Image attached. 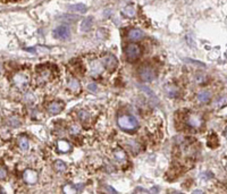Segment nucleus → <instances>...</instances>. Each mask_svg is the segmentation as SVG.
<instances>
[{"mask_svg": "<svg viewBox=\"0 0 227 194\" xmlns=\"http://www.w3.org/2000/svg\"><path fill=\"white\" fill-rule=\"evenodd\" d=\"M118 126L126 132H135L139 128V122L131 115H122L117 119Z\"/></svg>", "mask_w": 227, "mask_h": 194, "instance_id": "obj_1", "label": "nucleus"}, {"mask_svg": "<svg viewBox=\"0 0 227 194\" xmlns=\"http://www.w3.org/2000/svg\"><path fill=\"white\" fill-rule=\"evenodd\" d=\"M142 53V49L138 43H130L125 47V56L128 61L136 60Z\"/></svg>", "mask_w": 227, "mask_h": 194, "instance_id": "obj_2", "label": "nucleus"}, {"mask_svg": "<svg viewBox=\"0 0 227 194\" xmlns=\"http://www.w3.org/2000/svg\"><path fill=\"white\" fill-rule=\"evenodd\" d=\"M139 74H140L141 80L143 82H152L156 78V70L151 66H148V65H145V66L141 68Z\"/></svg>", "mask_w": 227, "mask_h": 194, "instance_id": "obj_3", "label": "nucleus"}, {"mask_svg": "<svg viewBox=\"0 0 227 194\" xmlns=\"http://www.w3.org/2000/svg\"><path fill=\"white\" fill-rule=\"evenodd\" d=\"M102 64H104V67L107 70H115L117 66H118V60L117 58L114 56V55H107L102 58Z\"/></svg>", "mask_w": 227, "mask_h": 194, "instance_id": "obj_4", "label": "nucleus"}, {"mask_svg": "<svg viewBox=\"0 0 227 194\" xmlns=\"http://www.w3.org/2000/svg\"><path fill=\"white\" fill-rule=\"evenodd\" d=\"M70 35V28L66 25H59L57 26L53 31V36L56 39H59V40H66L68 39Z\"/></svg>", "mask_w": 227, "mask_h": 194, "instance_id": "obj_5", "label": "nucleus"}, {"mask_svg": "<svg viewBox=\"0 0 227 194\" xmlns=\"http://www.w3.org/2000/svg\"><path fill=\"white\" fill-rule=\"evenodd\" d=\"M28 81H30V77L25 73H17L14 76V83L19 89L26 87L27 84H28Z\"/></svg>", "mask_w": 227, "mask_h": 194, "instance_id": "obj_6", "label": "nucleus"}, {"mask_svg": "<svg viewBox=\"0 0 227 194\" xmlns=\"http://www.w3.org/2000/svg\"><path fill=\"white\" fill-rule=\"evenodd\" d=\"M23 179L26 184H35L38 182V173L32 169H26L23 174Z\"/></svg>", "mask_w": 227, "mask_h": 194, "instance_id": "obj_7", "label": "nucleus"}, {"mask_svg": "<svg viewBox=\"0 0 227 194\" xmlns=\"http://www.w3.org/2000/svg\"><path fill=\"white\" fill-rule=\"evenodd\" d=\"M64 108V103L60 101H52L50 102L47 107V110L50 115H58Z\"/></svg>", "mask_w": 227, "mask_h": 194, "instance_id": "obj_8", "label": "nucleus"}, {"mask_svg": "<svg viewBox=\"0 0 227 194\" xmlns=\"http://www.w3.org/2000/svg\"><path fill=\"white\" fill-rule=\"evenodd\" d=\"M186 123H187L189 126L193 127V128H199V127L202 126V123L203 122H202V118H201L200 116H198V115H190L187 117Z\"/></svg>", "mask_w": 227, "mask_h": 194, "instance_id": "obj_9", "label": "nucleus"}, {"mask_svg": "<svg viewBox=\"0 0 227 194\" xmlns=\"http://www.w3.org/2000/svg\"><path fill=\"white\" fill-rule=\"evenodd\" d=\"M143 36H144V33L140 28H132L127 33V38L132 41H140L141 39H143Z\"/></svg>", "mask_w": 227, "mask_h": 194, "instance_id": "obj_10", "label": "nucleus"}, {"mask_svg": "<svg viewBox=\"0 0 227 194\" xmlns=\"http://www.w3.org/2000/svg\"><path fill=\"white\" fill-rule=\"evenodd\" d=\"M68 89L73 92H79L81 91V84H79V80L77 78H74V77H70L68 80Z\"/></svg>", "mask_w": 227, "mask_h": 194, "instance_id": "obj_11", "label": "nucleus"}, {"mask_svg": "<svg viewBox=\"0 0 227 194\" xmlns=\"http://www.w3.org/2000/svg\"><path fill=\"white\" fill-rule=\"evenodd\" d=\"M165 90H166V94L169 97V98H177L178 97V89H177V86H175L173 84H169V85H166L165 86Z\"/></svg>", "mask_w": 227, "mask_h": 194, "instance_id": "obj_12", "label": "nucleus"}, {"mask_svg": "<svg viewBox=\"0 0 227 194\" xmlns=\"http://www.w3.org/2000/svg\"><path fill=\"white\" fill-rule=\"evenodd\" d=\"M92 26H93V17L89 16L83 19L81 27H82V31L83 32H87V31H90L92 28Z\"/></svg>", "mask_w": 227, "mask_h": 194, "instance_id": "obj_13", "label": "nucleus"}, {"mask_svg": "<svg viewBox=\"0 0 227 194\" xmlns=\"http://www.w3.org/2000/svg\"><path fill=\"white\" fill-rule=\"evenodd\" d=\"M57 148L60 152H68L72 149V145H70V142H67L65 140H59L57 142Z\"/></svg>", "mask_w": 227, "mask_h": 194, "instance_id": "obj_14", "label": "nucleus"}, {"mask_svg": "<svg viewBox=\"0 0 227 194\" xmlns=\"http://www.w3.org/2000/svg\"><path fill=\"white\" fill-rule=\"evenodd\" d=\"M101 69H102L101 64H100L99 61H93V63L91 64V69H90L91 75L93 76V77H96V76L101 73Z\"/></svg>", "mask_w": 227, "mask_h": 194, "instance_id": "obj_15", "label": "nucleus"}, {"mask_svg": "<svg viewBox=\"0 0 227 194\" xmlns=\"http://www.w3.org/2000/svg\"><path fill=\"white\" fill-rule=\"evenodd\" d=\"M210 98H211V93L209 91H201L199 94H198V100L201 103H207L209 102Z\"/></svg>", "mask_w": 227, "mask_h": 194, "instance_id": "obj_16", "label": "nucleus"}, {"mask_svg": "<svg viewBox=\"0 0 227 194\" xmlns=\"http://www.w3.org/2000/svg\"><path fill=\"white\" fill-rule=\"evenodd\" d=\"M70 11H74V13H85L87 11V6L83 5V4H77V5H72L70 6Z\"/></svg>", "mask_w": 227, "mask_h": 194, "instance_id": "obj_17", "label": "nucleus"}, {"mask_svg": "<svg viewBox=\"0 0 227 194\" xmlns=\"http://www.w3.org/2000/svg\"><path fill=\"white\" fill-rule=\"evenodd\" d=\"M135 14H136V10L135 8L133 7V6H126L125 8L123 9V15L126 17H128V18H132V17L135 16Z\"/></svg>", "mask_w": 227, "mask_h": 194, "instance_id": "obj_18", "label": "nucleus"}, {"mask_svg": "<svg viewBox=\"0 0 227 194\" xmlns=\"http://www.w3.org/2000/svg\"><path fill=\"white\" fill-rule=\"evenodd\" d=\"M18 146H19V149L21 150H23V151H26L27 149H28V140H27L26 136H21L19 139H18Z\"/></svg>", "mask_w": 227, "mask_h": 194, "instance_id": "obj_19", "label": "nucleus"}, {"mask_svg": "<svg viewBox=\"0 0 227 194\" xmlns=\"http://www.w3.org/2000/svg\"><path fill=\"white\" fill-rule=\"evenodd\" d=\"M40 78L39 81H42V82H48L50 78H51V72L49 69H41V73H39Z\"/></svg>", "mask_w": 227, "mask_h": 194, "instance_id": "obj_20", "label": "nucleus"}, {"mask_svg": "<svg viewBox=\"0 0 227 194\" xmlns=\"http://www.w3.org/2000/svg\"><path fill=\"white\" fill-rule=\"evenodd\" d=\"M77 117H79V120L83 122V123H87V122H89L90 118H91L90 114L87 112V110H79V114H77Z\"/></svg>", "mask_w": 227, "mask_h": 194, "instance_id": "obj_21", "label": "nucleus"}, {"mask_svg": "<svg viewBox=\"0 0 227 194\" xmlns=\"http://www.w3.org/2000/svg\"><path fill=\"white\" fill-rule=\"evenodd\" d=\"M53 167H55V169H56L57 171H59V173H62V171H65V170H66V165H65V162H64V161H61V160H56L55 161Z\"/></svg>", "mask_w": 227, "mask_h": 194, "instance_id": "obj_22", "label": "nucleus"}, {"mask_svg": "<svg viewBox=\"0 0 227 194\" xmlns=\"http://www.w3.org/2000/svg\"><path fill=\"white\" fill-rule=\"evenodd\" d=\"M114 156H115V158L117 160L119 161L126 160V154H125V152L123 151V150H116L115 153H114Z\"/></svg>", "mask_w": 227, "mask_h": 194, "instance_id": "obj_23", "label": "nucleus"}, {"mask_svg": "<svg viewBox=\"0 0 227 194\" xmlns=\"http://www.w3.org/2000/svg\"><path fill=\"white\" fill-rule=\"evenodd\" d=\"M227 104V98L226 97H220L218 98L216 102H215V106H217V107H223V106H225Z\"/></svg>", "mask_w": 227, "mask_h": 194, "instance_id": "obj_24", "label": "nucleus"}, {"mask_svg": "<svg viewBox=\"0 0 227 194\" xmlns=\"http://www.w3.org/2000/svg\"><path fill=\"white\" fill-rule=\"evenodd\" d=\"M206 80H207V77H206V75H203V74H198V75L194 76V81L196 83H199V84L206 82Z\"/></svg>", "mask_w": 227, "mask_h": 194, "instance_id": "obj_25", "label": "nucleus"}, {"mask_svg": "<svg viewBox=\"0 0 227 194\" xmlns=\"http://www.w3.org/2000/svg\"><path fill=\"white\" fill-rule=\"evenodd\" d=\"M140 89L144 93H147V95H148V97H151L152 99H155V100H156V95L151 92V90H150L149 87H147V86H140Z\"/></svg>", "mask_w": 227, "mask_h": 194, "instance_id": "obj_26", "label": "nucleus"}, {"mask_svg": "<svg viewBox=\"0 0 227 194\" xmlns=\"http://www.w3.org/2000/svg\"><path fill=\"white\" fill-rule=\"evenodd\" d=\"M64 192L65 193H76L77 190H76V187H74L73 185H66L64 187Z\"/></svg>", "mask_w": 227, "mask_h": 194, "instance_id": "obj_27", "label": "nucleus"}, {"mask_svg": "<svg viewBox=\"0 0 227 194\" xmlns=\"http://www.w3.org/2000/svg\"><path fill=\"white\" fill-rule=\"evenodd\" d=\"M9 125L13 127H18L21 125V122L16 117H11V118H9Z\"/></svg>", "mask_w": 227, "mask_h": 194, "instance_id": "obj_28", "label": "nucleus"}, {"mask_svg": "<svg viewBox=\"0 0 227 194\" xmlns=\"http://www.w3.org/2000/svg\"><path fill=\"white\" fill-rule=\"evenodd\" d=\"M70 132L72 133V134H77L79 132V126L77 125H72V126L70 127Z\"/></svg>", "mask_w": 227, "mask_h": 194, "instance_id": "obj_29", "label": "nucleus"}, {"mask_svg": "<svg viewBox=\"0 0 227 194\" xmlns=\"http://www.w3.org/2000/svg\"><path fill=\"white\" fill-rule=\"evenodd\" d=\"M6 177H7V170L0 167V179H5Z\"/></svg>", "mask_w": 227, "mask_h": 194, "instance_id": "obj_30", "label": "nucleus"}, {"mask_svg": "<svg viewBox=\"0 0 227 194\" xmlns=\"http://www.w3.org/2000/svg\"><path fill=\"white\" fill-rule=\"evenodd\" d=\"M87 89H89L90 91H92V92H96V83H92V84H89V86H87Z\"/></svg>", "mask_w": 227, "mask_h": 194, "instance_id": "obj_31", "label": "nucleus"}, {"mask_svg": "<svg viewBox=\"0 0 227 194\" xmlns=\"http://www.w3.org/2000/svg\"><path fill=\"white\" fill-rule=\"evenodd\" d=\"M106 188L109 190V191H107V192H109V193H117V191H116L115 188H113V187H110V186H107Z\"/></svg>", "mask_w": 227, "mask_h": 194, "instance_id": "obj_32", "label": "nucleus"}, {"mask_svg": "<svg viewBox=\"0 0 227 194\" xmlns=\"http://www.w3.org/2000/svg\"><path fill=\"white\" fill-rule=\"evenodd\" d=\"M135 192H142V193H149L150 191H147V190H144V188H136V191Z\"/></svg>", "mask_w": 227, "mask_h": 194, "instance_id": "obj_33", "label": "nucleus"}, {"mask_svg": "<svg viewBox=\"0 0 227 194\" xmlns=\"http://www.w3.org/2000/svg\"><path fill=\"white\" fill-rule=\"evenodd\" d=\"M0 193H5V191H4V190H2L1 187H0Z\"/></svg>", "mask_w": 227, "mask_h": 194, "instance_id": "obj_34", "label": "nucleus"}]
</instances>
